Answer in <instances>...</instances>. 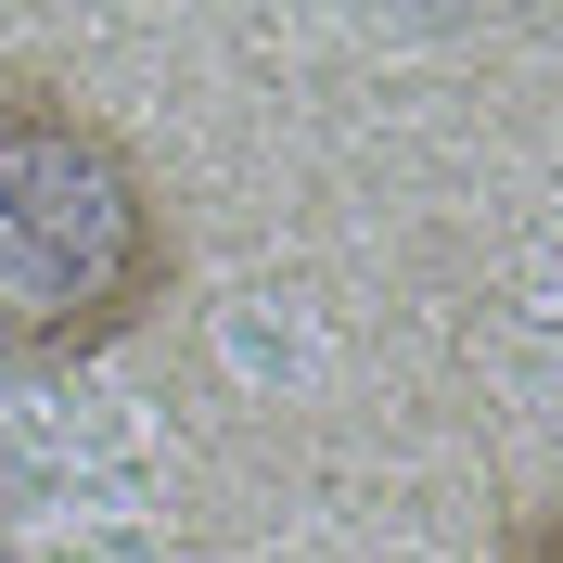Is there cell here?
Instances as JSON below:
<instances>
[{
    "instance_id": "cell-1",
    "label": "cell",
    "mask_w": 563,
    "mask_h": 563,
    "mask_svg": "<svg viewBox=\"0 0 563 563\" xmlns=\"http://www.w3.org/2000/svg\"><path fill=\"white\" fill-rule=\"evenodd\" d=\"M179 295V218L65 77L0 65V358H103Z\"/></svg>"
},
{
    "instance_id": "cell-2",
    "label": "cell",
    "mask_w": 563,
    "mask_h": 563,
    "mask_svg": "<svg viewBox=\"0 0 563 563\" xmlns=\"http://www.w3.org/2000/svg\"><path fill=\"white\" fill-rule=\"evenodd\" d=\"M512 563H551V512H526V538H512Z\"/></svg>"
}]
</instances>
